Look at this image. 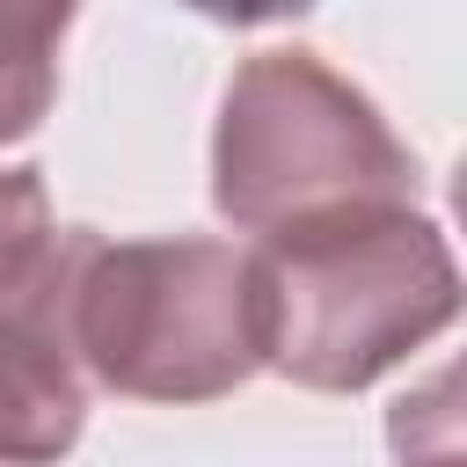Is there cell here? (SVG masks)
<instances>
[{
  "label": "cell",
  "instance_id": "obj_4",
  "mask_svg": "<svg viewBox=\"0 0 467 467\" xmlns=\"http://www.w3.org/2000/svg\"><path fill=\"white\" fill-rule=\"evenodd\" d=\"M88 379L29 285L0 306V467H58L88 431Z\"/></svg>",
  "mask_w": 467,
  "mask_h": 467
},
{
  "label": "cell",
  "instance_id": "obj_2",
  "mask_svg": "<svg viewBox=\"0 0 467 467\" xmlns=\"http://www.w3.org/2000/svg\"><path fill=\"white\" fill-rule=\"evenodd\" d=\"M248 270L263 314V372L314 394L372 387L460 314V263L423 204L343 212L248 241Z\"/></svg>",
  "mask_w": 467,
  "mask_h": 467
},
{
  "label": "cell",
  "instance_id": "obj_3",
  "mask_svg": "<svg viewBox=\"0 0 467 467\" xmlns=\"http://www.w3.org/2000/svg\"><path fill=\"white\" fill-rule=\"evenodd\" d=\"M387 204H423V168L379 102L299 44L248 51L212 131V212L234 234L270 241Z\"/></svg>",
  "mask_w": 467,
  "mask_h": 467
},
{
  "label": "cell",
  "instance_id": "obj_1",
  "mask_svg": "<svg viewBox=\"0 0 467 467\" xmlns=\"http://www.w3.org/2000/svg\"><path fill=\"white\" fill-rule=\"evenodd\" d=\"M36 292L88 387L131 401H219L263 372L255 270L241 241L58 226Z\"/></svg>",
  "mask_w": 467,
  "mask_h": 467
},
{
  "label": "cell",
  "instance_id": "obj_6",
  "mask_svg": "<svg viewBox=\"0 0 467 467\" xmlns=\"http://www.w3.org/2000/svg\"><path fill=\"white\" fill-rule=\"evenodd\" d=\"M58 241V219H51V190L36 168H0V306H15L44 255Z\"/></svg>",
  "mask_w": 467,
  "mask_h": 467
},
{
  "label": "cell",
  "instance_id": "obj_5",
  "mask_svg": "<svg viewBox=\"0 0 467 467\" xmlns=\"http://www.w3.org/2000/svg\"><path fill=\"white\" fill-rule=\"evenodd\" d=\"M73 15L66 7H0V146L29 139L58 95V44Z\"/></svg>",
  "mask_w": 467,
  "mask_h": 467
},
{
  "label": "cell",
  "instance_id": "obj_7",
  "mask_svg": "<svg viewBox=\"0 0 467 467\" xmlns=\"http://www.w3.org/2000/svg\"><path fill=\"white\" fill-rule=\"evenodd\" d=\"M394 467H467L460 460V372H431L387 416Z\"/></svg>",
  "mask_w": 467,
  "mask_h": 467
}]
</instances>
